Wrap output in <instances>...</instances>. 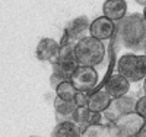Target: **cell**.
I'll list each match as a JSON object with an SVG mask.
<instances>
[{
  "label": "cell",
  "instance_id": "obj_1",
  "mask_svg": "<svg viewBox=\"0 0 146 137\" xmlns=\"http://www.w3.org/2000/svg\"><path fill=\"white\" fill-rule=\"evenodd\" d=\"M115 42L131 53L142 54L146 47V21L143 15L130 13L121 19L118 22Z\"/></svg>",
  "mask_w": 146,
  "mask_h": 137
},
{
  "label": "cell",
  "instance_id": "obj_2",
  "mask_svg": "<svg viewBox=\"0 0 146 137\" xmlns=\"http://www.w3.org/2000/svg\"><path fill=\"white\" fill-rule=\"evenodd\" d=\"M75 56L79 66L96 67L105 60L107 48L102 41H98L92 36H85L75 45Z\"/></svg>",
  "mask_w": 146,
  "mask_h": 137
},
{
  "label": "cell",
  "instance_id": "obj_3",
  "mask_svg": "<svg viewBox=\"0 0 146 137\" xmlns=\"http://www.w3.org/2000/svg\"><path fill=\"white\" fill-rule=\"evenodd\" d=\"M117 73L129 82H140L146 77V57L143 54L126 53L117 61Z\"/></svg>",
  "mask_w": 146,
  "mask_h": 137
},
{
  "label": "cell",
  "instance_id": "obj_4",
  "mask_svg": "<svg viewBox=\"0 0 146 137\" xmlns=\"http://www.w3.org/2000/svg\"><path fill=\"white\" fill-rule=\"evenodd\" d=\"M70 82L78 89V92H91L98 88V85L101 83V74L95 67L79 66L73 71Z\"/></svg>",
  "mask_w": 146,
  "mask_h": 137
},
{
  "label": "cell",
  "instance_id": "obj_5",
  "mask_svg": "<svg viewBox=\"0 0 146 137\" xmlns=\"http://www.w3.org/2000/svg\"><path fill=\"white\" fill-rule=\"evenodd\" d=\"M114 126L118 131V137H133L145 126V118L136 113H129L118 117L114 121Z\"/></svg>",
  "mask_w": 146,
  "mask_h": 137
},
{
  "label": "cell",
  "instance_id": "obj_6",
  "mask_svg": "<svg viewBox=\"0 0 146 137\" xmlns=\"http://www.w3.org/2000/svg\"><path fill=\"white\" fill-rule=\"evenodd\" d=\"M136 102H137V99L133 98V96H129V95H124V96L113 99L111 104H110V107L104 111L105 118L108 121H115L118 117L124 115V114L135 113Z\"/></svg>",
  "mask_w": 146,
  "mask_h": 137
},
{
  "label": "cell",
  "instance_id": "obj_7",
  "mask_svg": "<svg viewBox=\"0 0 146 137\" xmlns=\"http://www.w3.org/2000/svg\"><path fill=\"white\" fill-rule=\"evenodd\" d=\"M75 45L76 44H70V42L64 44L60 48V54H58L57 61H56V64L62 70V73L66 76L67 80H70L73 71L79 67V63H78L76 56H75Z\"/></svg>",
  "mask_w": 146,
  "mask_h": 137
},
{
  "label": "cell",
  "instance_id": "obj_8",
  "mask_svg": "<svg viewBox=\"0 0 146 137\" xmlns=\"http://www.w3.org/2000/svg\"><path fill=\"white\" fill-rule=\"evenodd\" d=\"M115 31V25L113 21L107 19L105 16H100L95 21H92L91 26H89V34L92 38L98 40V41H105L110 40L113 36Z\"/></svg>",
  "mask_w": 146,
  "mask_h": 137
},
{
  "label": "cell",
  "instance_id": "obj_9",
  "mask_svg": "<svg viewBox=\"0 0 146 137\" xmlns=\"http://www.w3.org/2000/svg\"><path fill=\"white\" fill-rule=\"evenodd\" d=\"M101 120H102L101 113H94V111H91L88 107H78L75 114L72 115V121L75 122L82 131L89 126L101 124Z\"/></svg>",
  "mask_w": 146,
  "mask_h": 137
},
{
  "label": "cell",
  "instance_id": "obj_10",
  "mask_svg": "<svg viewBox=\"0 0 146 137\" xmlns=\"http://www.w3.org/2000/svg\"><path fill=\"white\" fill-rule=\"evenodd\" d=\"M60 48H62V45L56 40L42 38L38 42V45H36V51H35L36 58L42 60V61H53V63H56L57 57L60 54Z\"/></svg>",
  "mask_w": 146,
  "mask_h": 137
},
{
  "label": "cell",
  "instance_id": "obj_11",
  "mask_svg": "<svg viewBox=\"0 0 146 137\" xmlns=\"http://www.w3.org/2000/svg\"><path fill=\"white\" fill-rule=\"evenodd\" d=\"M113 99L120 98L127 95V92L130 91V82L127 79H124L121 74L115 73L111 77L108 79V82L105 83V89H104Z\"/></svg>",
  "mask_w": 146,
  "mask_h": 137
},
{
  "label": "cell",
  "instance_id": "obj_12",
  "mask_svg": "<svg viewBox=\"0 0 146 137\" xmlns=\"http://www.w3.org/2000/svg\"><path fill=\"white\" fill-rule=\"evenodd\" d=\"M102 12H104V16L107 19L113 21V22L114 21L120 22L126 16L127 2H124V0H108L102 6Z\"/></svg>",
  "mask_w": 146,
  "mask_h": 137
},
{
  "label": "cell",
  "instance_id": "obj_13",
  "mask_svg": "<svg viewBox=\"0 0 146 137\" xmlns=\"http://www.w3.org/2000/svg\"><path fill=\"white\" fill-rule=\"evenodd\" d=\"M113 98L110 96L105 91H96L92 95H89V101H88V108L94 113H104V111L110 107Z\"/></svg>",
  "mask_w": 146,
  "mask_h": 137
},
{
  "label": "cell",
  "instance_id": "obj_14",
  "mask_svg": "<svg viewBox=\"0 0 146 137\" xmlns=\"http://www.w3.org/2000/svg\"><path fill=\"white\" fill-rule=\"evenodd\" d=\"M91 23L88 22L86 18H78L75 21H72L67 26V34H69V38L70 40H75L76 42L80 41L82 38H85V34L86 31H89Z\"/></svg>",
  "mask_w": 146,
  "mask_h": 137
},
{
  "label": "cell",
  "instance_id": "obj_15",
  "mask_svg": "<svg viewBox=\"0 0 146 137\" xmlns=\"http://www.w3.org/2000/svg\"><path fill=\"white\" fill-rule=\"evenodd\" d=\"M51 137H82V130L73 121H62L57 122Z\"/></svg>",
  "mask_w": 146,
  "mask_h": 137
},
{
  "label": "cell",
  "instance_id": "obj_16",
  "mask_svg": "<svg viewBox=\"0 0 146 137\" xmlns=\"http://www.w3.org/2000/svg\"><path fill=\"white\" fill-rule=\"evenodd\" d=\"M76 108L78 105L75 104V101H64L58 96L54 99V109L57 113V117H72L75 114Z\"/></svg>",
  "mask_w": 146,
  "mask_h": 137
},
{
  "label": "cell",
  "instance_id": "obj_17",
  "mask_svg": "<svg viewBox=\"0 0 146 137\" xmlns=\"http://www.w3.org/2000/svg\"><path fill=\"white\" fill-rule=\"evenodd\" d=\"M56 93L60 99H64V101H75V96L78 93V89L73 86V83L69 82H63L57 86Z\"/></svg>",
  "mask_w": 146,
  "mask_h": 137
},
{
  "label": "cell",
  "instance_id": "obj_18",
  "mask_svg": "<svg viewBox=\"0 0 146 137\" xmlns=\"http://www.w3.org/2000/svg\"><path fill=\"white\" fill-rule=\"evenodd\" d=\"M82 137H111L110 136V127L108 126H89L82 131Z\"/></svg>",
  "mask_w": 146,
  "mask_h": 137
},
{
  "label": "cell",
  "instance_id": "obj_19",
  "mask_svg": "<svg viewBox=\"0 0 146 137\" xmlns=\"http://www.w3.org/2000/svg\"><path fill=\"white\" fill-rule=\"evenodd\" d=\"M135 113L139 114L142 118L146 120V95L139 98L137 102H136V108H135Z\"/></svg>",
  "mask_w": 146,
  "mask_h": 137
},
{
  "label": "cell",
  "instance_id": "obj_20",
  "mask_svg": "<svg viewBox=\"0 0 146 137\" xmlns=\"http://www.w3.org/2000/svg\"><path fill=\"white\" fill-rule=\"evenodd\" d=\"M88 101H89L88 92H78L76 96H75V104L78 107H86L88 105Z\"/></svg>",
  "mask_w": 146,
  "mask_h": 137
},
{
  "label": "cell",
  "instance_id": "obj_21",
  "mask_svg": "<svg viewBox=\"0 0 146 137\" xmlns=\"http://www.w3.org/2000/svg\"><path fill=\"white\" fill-rule=\"evenodd\" d=\"M143 92H145V95H146V77L143 79Z\"/></svg>",
  "mask_w": 146,
  "mask_h": 137
},
{
  "label": "cell",
  "instance_id": "obj_22",
  "mask_svg": "<svg viewBox=\"0 0 146 137\" xmlns=\"http://www.w3.org/2000/svg\"><path fill=\"white\" fill-rule=\"evenodd\" d=\"M143 18H145V21H146V6H145V9H143Z\"/></svg>",
  "mask_w": 146,
  "mask_h": 137
},
{
  "label": "cell",
  "instance_id": "obj_23",
  "mask_svg": "<svg viewBox=\"0 0 146 137\" xmlns=\"http://www.w3.org/2000/svg\"><path fill=\"white\" fill-rule=\"evenodd\" d=\"M31 137H36V136H31Z\"/></svg>",
  "mask_w": 146,
  "mask_h": 137
}]
</instances>
